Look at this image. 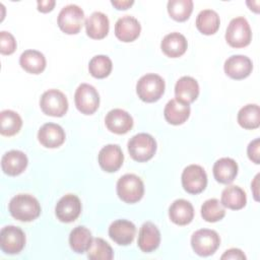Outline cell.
I'll use <instances>...</instances> for the list:
<instances>
[{"instance_id":"28","label":"cell","mask_w":260,"mask_h":260,"mask_svg":"<svg viewBox=\"0 0 260 260\" xmlns=\"http://www.w3.org/2000/svg\"><path fill=\"white\" fill-rule=\"evenodd\" d=\"M195 24L201 34L209 36L215 34L218 30L220 19L214 10L204 9L198 13Z\"/></svg>"},{"instance_id":"37","label":"cell","mask_w":260,"mask_h":260,"mask_svg":"<svg viewBox=\"0 0 260 260\" xmlns=\"http://www.w3.org/2000/svg\"><path fill=\"white\" fill-rule=\"evenodd\" d=\"M16 49V41L8 31H0V52L3 55H10Z\"/></svg>"},{"instance_id":"22","label":"cell","mask_w":260,"mask_h":260,"mask_svg":"<svg viewBox=\"0 0 260 260\" xmlns=\"http://www.w3.org/2000/svg\"><path fill=\"white\" fill-rule=\"evenodd\" d=\"M188 48L186 38L180 32H171L164 37L160 43V49L164 54L170 58L182 56Z\"/></svg>"},{"instance_id":"25","label":"cell","mask_w":260,"mask_h":260,"mask_svg":"<svg viewBox=\"0 0 260 260\" xmlns=\"http://www.w3.org/2000/svg\"><path fill=\"white\" fill-rule=\"evenodd\" d=\"M170 219L178 225L190 223L194 217L193 205L185 199L175 200L169 208Z\"/></svg>"},{"instance_id":"41","label":"cell","mask_w":260,"mask_h":260,"mask_svg":"<svg viewBox=\"0 0 260 260\" xmlns=\"http://www.w3.org/2000/svg\"><path fill=\"white\" fill-rule=\"evenodd\" d=\"M133 0H113L111 1V4L115 6L118 10H125L128 9L131 5H133Z\"/></svg>"},{"instance_id":"5","label":"cell","mask_w":260,"mask_h":260,"mask_svg":"<svg viewBox=\"0 0 260 260\" xmlns=\"http://www.w3.org/2000/svg\"><path fill=\"white\" fill-rule=\"evenodd\" d=\"M252 31L247 19L243 16L233 18L225 31V41L233 48H244L251 43Z\"/></svg>"},{"instance_id":"26","label":"cell","mask_w":260,"mask_h":260,"mask_svg":"<svg viewBox=\"0 0 260 260\" xmlns=\"http://www.w3.org/2000/svg\"><path fill=\"white\" fill-rule=\"evenodd\" d=\"M190 106L183 104L176 99L169 101L164 110L165 119L172 125H181L190 116Z\"/></svg>"},{"instance_id":"12","label":"cell","mask_w":260,"mask_h":260,"mask_svg":"<svg viewBox=\"0 0 260 260\" xmlns=\"http://www.w3.org/2000/svg\"><path fill=\"white\" fill-rule=\"evenodd\" d=\"M81 212L80 199L74 194L64 195L56 204L55 213L62 222L74 221Z\"/></svg>"},{"instance_id":"15","label":"cell","mask_w":260,"mask_h":260,"mask_svg":"<svg viewBox=\"0 0 260 260\" xmlns=\"http://www.w3.org/2000/svg\"><path fill=\"white\" fill-rule=\"evenodd\" d=\"M136 228L134 223L127 219H117L109 228L110 238L121 246L130 245L135 237Z\"/></svg>"},{"instance_id":"21","label":"cell","mask_w":260,"mask_h":260,"mask_svg":"<svg viewBox=\"0 0 260 260\" xmlns=\"http://www.w3.org/2000/svg\"><path fill=\"white\" fill-rule=\"evenodd\" d=\"M175 95L177 101L186 105H190L199 95L198 82L191 76L181 77L176 82Z\"/></svg>"},{"instance_id":"10","label":"cell","mask_w":260,"mask_h":260,"mask_svg":"<svg viewBox=\"0 0 260 260\" xmlns=\"http://www.w3.org/2000/svg\"><path fill=\"white\" fill-rule=\"evenodd\" d=\"M182 186L190 194L201 193L207 185V175L204 169L198 165L186 167L182 173Z\"/></svg>"},{"instance_id":"31","label":"cell","mask_w":260,"mask_h":260,"mask_svg":"<svg viewBox=\"0 0 260 260\" xmlns=\"http://www.w3.org/2000/svg\"><path fill=\"white\" fill-rule=\"evenodd\" d=\"M22 126L20 116L11 110H4L0 113V133L4 136H13L19 132Z\"/></svg>"},{"instance_id":"9","label":"cell","mask_w":260,"mask_h":260,"mask_svg":"<svg viewBox=\"0 0 260 260\" xmlns=\"http://www.w3.org/2000/svg\"><path fill=\"white\" fill-rule=\"evenodd\" d=\"M74 102L79 112L84 115H91L100 106V95L92 85L81 83L75 90Z\"/></svg>"},{"instance_id":"42","label":"cell","mask_w":260,"mask_h":260,"mask_svg":"<svg viewBox=\"0 0 260 260\" xmlns=\"http://www.w3.org/2000/svg\"><path fill=\"white\" fill-rule=\"evenodd\" d=\"M258 178H259V174L256 175L255 179H254V182L252 183V189H253V193H254V198L255 200H259L258 198V191H257V188H258Z\"/></svg>"},{"instance_id":"3","label":"cell","mask_w":260,"mask_h":260,"mask_svg":"<svg viewBox=\"0 0 260 260\" xmlns=\"http://www.w3.org/2000/svg\"><path fill=\"white\" fill-rule=\"evenodd\" d=\"M128 151L134 160L147 161L156 151V141L147 133H138L129 139Z\"/></svg>"},{"instance_id":"13","label":"cell","mask_w":260,"mask_h":260,"mask_svg":"<svg viewBox=\"0 0 260 260\" xmlns=\"http://www.w3.org/2000/svg\"><path fill=\"white\" fill-rule=\"evenodd\" d=\"M223 69L229 77L240 80L251 74L253 70V63L247 56L233 55L225 60Z\"/></svg>"},{"instance_id":"32","label":"cell","mask_w":260,"mask_h":260,"mask_svg":"<svg viewBox=\"0 0 260 260\" xmlns=\"http://www.w3.org/2000/svg\"><path fill=\"white\" fill-rule=\"evenodd\" d=\"M238 123L245 129H256L260 125V110L256 104L244 106L238 113Z\"/></svg>"},{"instance_id":"24","label":"cell","mask_w":260,"mask_h":260,"mask_svg":"<svg viewBox=\"0 0 260 260\" xmlns=\"http://www.w3.org/2000/svg\"><path fill=\"white\" fill-rule=\"evenodd\" d=\"M214 179L221 184L232 183L238 175V164L231 157L217 159L212 168Z\"/></svg>"},{"instance_id":"17","label":"cell","mask_w":260,"mask_h":260,"mask_svg":"<svg viewBox=\"0 0 260 260\" xmlns=\"http://www.w3.org/2000/svg\"><path fill=\"white\" fill-rule=\"evenodd\" d=\"M65 138L66 135L63 128L55 123L44 124L38 132L40 143L47 148L59 147L64 143Z\"/></svg>"},{"instance_id":"6","label":"cell","mask_w":260,"mask_h":260,"mask_svg":"<svg viewBox=\"0 0 260 260\" xmlns=\"http://www.w3.org/2000/svg\"><path fill=\"white\" fill-rule=\"evenodd\" d=\"M220 244L218 234L209 229H201L196 231L191 237V246L193 251L202 257L212 255Z\"/></svg>"},{"instance_id":"18","label":"cell","mask_w":260,"mask_h":260,"mask_svg":"<svg viewBox=\"0 0 260 260\" xmlns=\"http://www.w3.org/2000/svg\"><path fill=\"white\" fill-rule=\"evenodd\" d=\"M141 31L139 21L130 15L120 17L115 24V36L122 42L129 43L135 41Z\"/></svg>"},{"instance_id":"7","label":"cell","mask_w":260,"mask_h":260,"mask_svg":"<svg viewBox=\"0 0 260 260\" xmlns=\"http://www.w3.org/2000/svg\"><path fill=\"white\" fill-rule=\"evenodd\" d=\"M57 21L63 32L67 35H76L80 31L84 23V12L79 6L69 4L61 9Z\"/></svg>"},{"instance_id":"35","label":"cell","mask_w":260,"mask_h":260,"mask_svg":"<svg viewBox=\"0 0 260 260\" xmlns=\"http://www.w3.org/2000/svg\"><path fill=\"white\" fill-rule=\"evenodd\" d=\"M86 252L90 260H111L114 257L112 247L102 238L92 239Z\"/></svg>"},{"instance_id":"4","label":"cell","mask_w":260,"mask_h":260,"mask_svg":"<svg viewBox=\"0 0 260 260\" xmlns=\"http://www.w3.org/2000/svg\"><path fill=\"white\" fill-rule=\"evenodd\" d=\"M117 194L126 203L138 202L144 194L142 180L134 174H126L117 182Z\"/></svg>"},{"instance_id":"29","label":"cell","mask_w":260,"mask_h":260,"mask_svg":"<svg viewBox=\"0 0 260 260\" xmlns=\"http://www.w3.org/2000/svg\"><path fill=\"white\" fill-rule=\"evenodd\" d=\"M221 204L233 210L242 209L247 203L245 191L239 186H229L221 192Z\"/></svg>"},{"instance_id":"14","label":"cell","mask_w":260,"mask_h":260,"mask_svg":"<svg viewBox=\"0 0 260 260\" xmlns=\"http://www.w3.org/2000/svg\"><path fill=\"white\" fill-rule=\"evenodd\" d=\"M98 160L100 167L104 171L108 173H114L122 167L124 155L119 145L108 144L100 150Z\"/></svg>"},{"instance_id":"27","label":"cell","mask_w":260,"mask_h":260,"mask_svg":"<svg viewBox=\"0 0 260 260\" xmlns=\"http://www.w3.org/2000/svg\"><path fill=\"white\" fill-rule=\"evenodd\" d=\"M19 64L26 72L40 74L46 68V58L40 51L26 50L20 55Z\"/></svg>"},{"instance_id":"1","label":"cell","mask_w":260,"mask_h":260,"mask_svg":"<svg viewBox=\"0 0 260 260\" xmlns=\"http://www.w3.org/2000/svg\"><path fill=\"white\" fill-rule=\"evenodd\" d=\"M10 214L19 221H31L39 217L41 205L37 198L29 194H18L14 196L8 206Z\"/></svg>"},{"instance_id":"40","label":"cell","mask_w":260,"mask_h":260,"mask_svg":"<svg viewBox=\"0 0 260 260\" xmlns=\"http://www.w3.org/2000/svg\"><path fill=\"white\" fill-rule=\"evenodd\" d=\"M37 4H38V10L46 13L53 10L56 2L55 0H41V1H38Z\"/></svg>"},{"instance_id":"33","label":"cell","mask_w":260,"mask_h":260,"mask_svg":"<svg viewBox=\"0 0 260 260\" xmlns=\"http://www.w3.org/2000/svg\"><path fill=\"white\" fill-rule=\"evenodd\" d=\"M193 11L192 0H170L168 2V12L177 21L187 20Z\"/></svg>"},{"instance_id":"36","label":"cell","mask_w":260,"mask_h":260,"mask_svg":"<svg viewBox=\"0 0 260 260\" xmlns=\"http://www.w3.org/2000/svg\"><path fill=\"white\" fill-rule=\"evenodd\" d=\"M113 68L112 60L105 55H96L88 64L89 73L95 78H105L110 75Z\"/></svg>"},{"instance_id":"11","label":"cell","mask_w":260,"mask_h":260,"mask_svg":"<svg viewBox=\"0 0 260 260\" xmlns=\"http://www.w3.org/2000/svg\"><path fill=\"white\" fill-rule=\"evenodd\" d=\"M25 246L23 231L14 225L4 226L0 232V247L6 254H18Z\"/></svg>"},{"instance_id":"20","label":"cell","mask_w":260,"mask_h":260,"mask_svg":"<svg viewBox=\"0 0 260 260\" xmlns=\"http://www.w3.org/2000/svg\"><path fill=\"white\" fill-rule=\"evenodd\" d=\"M27 156L20 150H10L1 158L2 171L8 176H18L27 167Z\"/></svg>"},{"instance_id":"34","label":"cell","mask_w":260,"mask_h":260,"mask_svg":"<svg viewBox=\"0 0 260 260\" xmlns=\"http://www.w3.org/2000/svg\"><path fill=\"white\" fill-rule=\"evenodd\" d=\"M225 215V210L221 202L215 198L206 200L201 206V216L205 221L215 222L222 219Z\"/></svg>"},{"instance_id":"39","label":"cell","mask_w":260,"mask_h":260,"mask_svg":"<svg viewBox=\"0 0 260 260\" xmlns=\"http://www.w3.org/2000/svg\"><path fill=\"white\" fill-rule=\"evenodd\" d=\"M222 260L223 259H240V260H245L246 256L245 254L240 250L236 248H232L226 250L220 257Z\"/></svg>"},{"instance_id":"2","label":"cell","mask_w":260,"mask_h":260,"mask_svg":"<svg viewBox=\"0 0 260 260\" xmlns=\"http://www.w3.org/2000/svg\"><path fill=\"white\" fill-rule=\"evenodd\" d=\"M165 87V81L159 75L147 73L137 81L136 92L141 101L153 103L162 96Z\"/></svg>"},{"instance_id":"8","label":"cell","mask_w":260,"mask_h":260,"mask_svg":"<svg viewBox=\"0 0 260 260\" xmlns=\"http://www.w3.org/2000/svg\"><path fill=\"white\" fill-rule=\"evenodd\" d=\"M40 107L44 114L48 116L62 117L68 110V101L62 91L49 89L42 94Z\"/></svg>"},{"instance_id":"19","label":"cell","mask_w":260,"mask_h":260,"mask_svg":"<svg viewBox=\"0 0 260 260\" xmlns=\"http://www.w3.org/2000/svg\"><path fill=\"white\" fill-rule=\"evenodd\" d=\"M160 243V233L157 229V226L150 222H144L138 234V241L137 245L139 249L144 253H151L157 247Z\"/></svg>"},{"instance_id":"23","label":"cell","mask_w":260,"mask_h":260,"mask_svg":"<svg viewBox=\"0 0 260 260\" xmlns=\"http://www.w3.org/2000/svg\"><path fill=\"white\" fill-rule=\"evenodd\" d=\"M86 34L89 38L94 40L104 39L110 28V22L108 16L100 11H95L89 15L85 21Z\"/></svg>"},{"instance_id":"16","label":"cell","mask_w":260,"mask_h":260,"mask_svg":"<svg viewBox=\"0 0 260 260\" xmlns=\"http://www.w3.org/2000/svg\"><path fill=\"white\" fill-rule=\"evenodd\" d=\"M105 124L111 132L116 134H125L132 129L133 118L128 112L122 109H114L107 114Z\"/></svg>"},{"instance_id":"30","label":"cell","mask_w":260,"mask_h":260,"mask_svg":"<svg viewBox=\"0 0 260 260\" xmlns=\"http://www.w3.org/2000/svg\"><path fill=\"white\" fill-rule=\"evenodd\" d=\"M92 242V236L88 229L83 225L74 228L69 235L70 248L78 254L86 252Z\"/></svg>"},{"instance_id":"38","label":"cell","mask_w":260,"mask_h":260,"mask_svg":"<svg viewBox=\"0 0 260 260\" xmlns=\"http://www.w3.org/2000/svg\"><path fill=\"white\" fill-rule=\"evenodd\" d=\"M259 148H260V139L256 138L253 141H251L248 145L247 148V153H248V157L256 165L260 164V152H259Z\"/></svg>"}]
</instances>
